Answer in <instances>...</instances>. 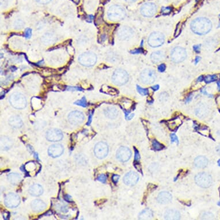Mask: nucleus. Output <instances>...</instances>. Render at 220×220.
Returning <instances> with one entry per match:
<instances>
[{
	"instance_id": "obj_1",
	"label": "nucleus",
	"mask_w": 220,
	"mask_h": 220,
	"mask_svg": "<svg viewBox=\"0 0 220 220\" xmlns=\"http://www.w3.org/2000/svg\"><path fill=\"white\" fill-rule=\"evenodd\" d=\"M212 23L205 17H199L194 20L191 24V28L194 33L198 35H205L212 29Z\"/></svg>"
},
{
	"instance_id": "obj_2",
	"label": "nucleus",
	"mask_w": 220,
	"mask_h": 220,
	"mask_svg": "<svg viewBox=\"0 0 220 220\" xmlns=\"http://www.w3.org/2000/svg\"><path fill=\"white\" fill-rule=\"evenodd\" d=\"M126 16V11L119 5H113L109 8L107 12L108 19L112 21H118L124 19Z\"/></svg>"
},
{
	"instance_id": "obj_3",
	"label": "nucleus",
	"mask_w": 220,
	"mask_h": 220,
	"mask_svg": "<svg viewBox=\"0 0 220 220\" xmlns=\"http://www.w3.org/2000/svg\"><path fill=\"white\" fill-rule=\"evenodd\" d=\"M9 102L12 107L16 109H23L27 105V100L26 97L20 93H14L9 98Z\"/></svg>"
},
{
	"instance_id": "obj_4",
	"label": "nucleus",
	"mask_w": 220,
	"mask_h": 220,
	"mask_svg": "<svg viewBox=\"0 0 220 220\" xmlns=\"http://www.w3.org/2000/svg\"><path fill=\"white\" fill-rule=\"evenodd\" d=\"M78 61L82 65L87 67L92 66L96 63V55L93 52H85L80 55Z\"/></svg>"
},
{
	"instance_id": "obj_5",
	"label": "nucleus",
	"mask_w": 220,
	"mask_h": 220,
	"mask_svg": "<svg viewBox=\"0 0 220 220\" xmlns=\"http://www.w3.org/2000/svg\"><path fill=\"white\" fill-rule=\"evenodd\" d=\"M129 80L128 73L122 69H117L114 72L112 75V82L118 86L125 84Z\"/></svg>"
},
{
	"instance_id": "obj_6",
	"label": "nucleus",
	"mask_w": 220,
	"mask_h": 220,
	"mask_svg": "<svg viewBox=\"0 0 220 220\" xmlns=\"http://www.w3.org/2000/svg\"><path fill=\"white\" fill-rule=\"evenodd\" d=\"M195 181L198 185L203 188H208L212 185V179L210 175L202 172L198 174L195 178Z\"/></svg>"
},
{
	"instance_id": "obj_7",
	"label": "nucleus",
	"mask_w": 220,
	"mask_h": 220,
	"mask_svg": "<svg viewBox=\"0 0 220 220\" xmlns=\"http://www.w3.org/2000/svg\"><path fill=\"white\" fill-rule=\"evenodd\" d=\"M165 41V37L160 32H153L151 34L148 39V44L152 47H157L161 46Z\"/></svg>"
},
{
	"instance_id": "obj_8",
	"label": "nucleus",
	"mask_w": 220,
	"mask_h": 220,
	"mask_svg": "<svg viewBox=\"0 0 220 220\" xmlns=\"http://www.w3.org/2000/svg\"><path fill=\"white\" fill-rule=\"evenodd\" d=\"M95 155L97 158L102 159L108 155V147L107 144L104 142H100L97 143L94 149Z\"/></svg>"
},
{
	"instance_id": "obj_9",
	"label": "nucleus",
	"mask_w": 220,
	"mask_h": 220,
	"mask_svg": "<svg viewBox=\"0 0 220 220\" xmlns=\"http://www.w3.org/2000/svg\"><path fill=\"white\" fill-rule=\"evenodd\" d=\"M5 205L9 208H15L19 205L20 198L15 193H9L5 198Z\"/></svg>"
},
{
	"instance_id": "obj_10",
	"label": "nucleus",
	"mask_w": 220,
	"mask_h": 220,
	"mask_svg": "<svg viewBox=\"0 0 220 220\" xmlns=\"http://www.w3.org/2000/svg\"><path fill=\"white\" fill-rule=\"evenodd\" d=\"M156 78V74L154 70L146 69L141 74V80L144 84H151L153 83Z\"/></svg>"
},
{
	"instance_id": "obj_11",
	"label": "nucleus",
	"mask_w": 220,
	"mask_h": 220,
	"mask_svg": "<svg viewBox=\"0 0 220 220\" xmlns=\"http://www.w3.org/2000/svg\"><path fill=\"white\" fill-rule=\"evenodd\" d=\"M186 57L187 53L185 49L180 47H175L171 53L172 60L176 63L182 62L185 59Z\"/></svg>"
},
{
	"instance_id": "obj_12",
	"label": "nucleus",
	"mask_w": 220,
	"mask_h": 220,
	"mask_svg": "<svg viewBox=\"0 0 220 220\" xmlns=\"http://www.w3.org/2000/svg\"><path fill=\"white\" fill-rule=\"evenodd\" d=\"M85 119L84 114L79 111H74L71 112L68 115V120L70 124L73 125L77 126L83 123Z\"/></svg>"
},
{
	"instance_id": "obj_13",
	"label": "nucleus",
	"mask_w": 220,
	"mask_h": 220,
	"mask_svg": "<svg viewBox=\"0 0 220 220\" xmlns=\"http://www.w3.org/2000/svg\"><path fill=\"white\" fill-rule=\"evenodd\" d=\"M157 11L156 5L152 2H147L143 4L141 8V13L145 17H152L155 15Z\"/></svg>"
},
{
	"instance_id": "obj_14",
	"label": "nucleus",
	"mask_w": 220,
	"mask_h": 220,
	"mask_svg": "<svg viewBox=\"0 0 220 220\" xmlns=\"http://www.w3.org/2000/svg\"><path fill=\"white\" fill-rule=\"evenodd\" d=\"M46 139L51 142H57L61 141L63 138V133L59 129H52L47 131Z\"/></svg>"
},
{
	"instance_id": "obj_15",
	"label": "nucleus",
	"mask_w": 220,
	"mask_h": 220,
	"mask_svg": "<svg viewBox=\"0 0 220 220\" xmlns=\"http://www.w3.org/2000/svg\"><path fill=\"white\" fill-rule=\"evenodd\" d=\"M131 156V151L127 147H120L116 153V157L122 162H126L130 158Z\"/></svg>"
},
{
	"instance_id": "obj_16",
	"label": "nucleus",
	"mask_w": 220,
	"mask_h": 220,
	"mask_svg": "<svg viewBox=\"0 0 220 220\" xmlns=\"http://www.w3.org/2000/svg\"><path fill=\"white\" fill-rule=\"evenodd\" d=\"M64 151L63 147L61 144H53L49 147L48 149L49 155L53 157L56 158L62 155Z\"/></svg>"
},
{
	"instance_id": "obj_17",
	"label": "nucleus",
	"mask_w": 220,
	"mask_h": 220,
	"mask_svg": "<svg viewBox=\"0 0 220 220\" xmlns=\"http://www.w3.org/2000/svg\"><path fill=\"white\" fill-rule=\"evenodd\" d=\"M139 179L138 175L134 172H130L126 174L124 178V183L128 185H134L137 183Z\"/></svg>"
},
{
	"instance_id": "obj_18",
	"label": "nucleus",
	"mask_w": 220,
	"mask_h": 220,
	"mask_svg": "<svg viewBox=\"0 0 220 220\" xmlns=\"http://www.w3.org/2000/svg\"><path fill=\"white\" fill-rule=\"evenodd\" d=\"M133 34V30L128 27H122L118 32V36L121 40L129 39Z\"/></svg>"
},
{
	"instance_id": "obj_19",
	"label": "nucleus",
	"mask_w": 220,
	"mask_h": 220,
	"mask_svg": "<svg viewBox=\"0 0 220 220\" xmlns=\"http://www.w3.org/2000/svg\"><path fill=\"white\" fill-rule=\"evenodd\" d=\"M157 200L160 204H167L172 200V195L167 191H162L158 194Z\"/></svg>"
},
{
	"instance_id": "obj_20",
	"label": "nucleus",
	"mask_w": 220,
	"mask_h": 220,
	"mask_svg": "<svg viewBox=\"0 0 220 220\" xmlns=\"http://www.w3.org/2000/svg\"><path fill=\"white\" fill-rule=\"evenodd\" d=\"M31 205V208L35 212H42L46 207L45 203L40 199H36L32 201Z\"/></svg>"
},
{
	"instance_id": "obj_21",
	"label": "nucleus",
	"mask_w": 220,
	"mask_h": 220,
	"mask_svg": "<svg viewBox=\"0 0 220 220\" xmlns=\"http://www.w3.org/2000/svg\"><path fill=\"white\" fill-rule=\"evenodd\" d=\"M180 218V213L176 210H167L164 213V218L166 220H179Z\"/></svg>"
},
{
	"instance_id": "obj_22",
	"label": "nucleus",
	"mask_w": 220,
	"mask_h": 220,
	"mask_svg": "<svg viewBox=\"0 0 220 220\" xmlns=\"http://www.w3.org/2000/svg\"><path fill=\"white\" fill-rule=\"evenodd\" d=\"M166 57V54L162 51H158L153 53L151 54L152 61L154 63H158L164 60Z\"/></svg>"
},
{
	"instance_id": "obj_23",
	"label": "nucleus",
	"mask_w": 220,
	"mask_h": 220,
	"mask_svg": "<svg viewBox=\"0 0 220 220\" xmlns=\"http://www.w3.org/2000/svg\"><path fill=\"white\" fill-rule=\"evenodd\" d=\"M43 192L42 187L39 185H31L29 189V193L34 197H38L42 195Z\"/></svg>"
},
{
	"instance_id": "obj_24",
	"label": "nucleus",
	"mask_w": 220,
	"mask_h": 220,
	"mask_svg": "<svg viewBox=\"0 0 220 220\" xmlns=\"http://www.w3.org/2000/svg\"><path fill=\"white\" fill-rule=\"evenodd\" d=\"M105 115L110 119H115L118 116V111L115 107H108L105 108L104 110Z\"/></svg>"
},
{
	"instance_id": "obj_25",
	"label": "nucleus",
	"mask_w": 220,
	"mask_h": 220,
	"mask_svg": "<svg viewBox=\"0 0 220 220\" xmlns=\"http://www.w3.org/2000/svg\"><path fill=\"white\" fill-rule=\"evenodd\" d=\"M13 145L12 140L7 137H2L1 138V147L3 151H7Z\"/></svg>"
},
{
	"instance_id": "obj_26",
	"label": "nucleus",
	"mask_w": 220,
	"mask_h": 220,
	"mask_svg": "<svg viewBox=\"0 0 220 220\" xmlns=\"http://www.w3.org/2000/svg\"><path fill=\"white\" fill-rule=\"evenodd\" d=\"M9 124L11 126L15 128H21L23 124L20 117L17 115L12 116L9 120Z\"/></svg>"
},
{
	"instance_id": "obj_27",
	"label": "nucleus",
	"mask_w": 220,
	"mask_h": 220,
	"mask_svg": "<svg viewBox=\"0 0 220 220\" xmlns=\"http://www.w3.org/2000/svg\"><path fill=\"white\" fill-rule=\"evenodd\" d=\"M208 164V159L204 156H198L194 160L195 166L200 168H203L207 166Z\"/></svg>"
},
{
	"instance_id": "obj_28",
	"label": "nucleus",
	"mask_w": 220,
	"mask_h": 220,
	"mask_svg": "<svg viewBox=\"0 0 220 220\" xmlns=\"http://www.w3.org/2000/svg\"><path fill=\"white\" fill-rule=\"evenodd\" d=\"M8 179L11 184L13 185H17L21 180V176L19 174L11 173L8 175Z\"/></svg>"
},
{
	"instance_id": "obj_29",
	"label": "nucleus",
	"mask_w": 220,
	"mask_h": 220,
	"mask_svg": "<svg viewBox=\"0 0 220 220\" xmlns=\"http://www.w3.org/2000/svg\"><path fill=\"white\" fill-rule=\"evenodd\" d=\"M152 217H153V212L149 208L143 210L139 215V218L141 220H149L152 218Z\"/></svg>"
},
{
	"instance_id": "obj_30",
	"label": "nucleus",
	"mask_w": 220,
	"mask_h": 220,
	"mask_svg": "<svg viewBox=\"0 0 220 220\" xmlns=\"http://www.w3.org/2000/svg\"><path fill=\"white\" fill-rule=\"evenodd\" d=\"M55 37L54 35L50 33H47L42 37V42L43 43L46 44H49L52 43L54 42L55 41Z\"/></svg>"
},
{
	"instance_id": "obj_31",
	"label": "nucleus",
	"mask_w": 220,
	"mask_h": 220,
	"mask_svg": "<svg viewBox=\"0 0 220 220\" xmlns=\"http://www.w3.org/2000/svg\"><path fill=\"white\" fill-rule=\"evenodd\" d=\"M179 122H180L179 119L171 120V121L169 122V123L168 124V126L171 130H175V129L178 128V126L180 125V124H181V122L179 123Z\"/></svg>"
},
{
	"instance_id": "obj_32",
	"label": "nucleus",
	"mask_w": 220,
	"mask_h": 220,
	"mask_svg": "<svg viewBox=\"0 0 220 220\" xmlns=\"http://www.w3.org/2000/svg\"><path fill=\"white\" fill-rule=\"evenodd\" d=\"M74 104L77 105H80V106L83 107H86L87 106V102L86 98H85V97H83L80 100L76 101L74 103Z\"/></svg>"
},
{
	"instance_id": "obj_33",
	"label": "nucleus",
	"mask_w": 220,
	"mask_h": 220,
	"mask_svg": "<svg viewBox=\"0 0 220 220\" xmlns=\"http://www.w3.org/2000/svg\"><path fill=\"white\" fill-rule=\"evenodd\" d=\"M152 146L153 147V148L156 151H160L161 149H162L163 148V145H161L160 143L157 142L156 140H153L152 142Z\"/></svg>"
},
{
	"instance_id": "obj_34",
	"label": "nucleus",
	"mask_w": 220,
	"mask_h": 220,
	"mask_svg": "<svg viewBox=\"0 0 220 220\" xmlns=\"http://www.w3.org/2000/svg\"><path fill=\"white\" fill-rule=\"evenodd\" d=\"M217 79V76L216 75H208L205 78V82L208 84L216 81Z\"/></svg>"
},
{
	"instance_id": "obj_35",
	"label": "nucleus",
	"mask_w": 220,
	"mask_h": 220,
	"mask_svg": "<svg viewBox=\"0 0 220 220\" xmlns=\"http://www.w3.org/2000/svg\"><path fill=\"white\" fill-rule=\"evenodd\" d=\"M137 91L138 92L139 94H141L142 95H147L148 93H149L148 89L143 88L141 87H139V85L137 86Z\"/></svg>"
},
{
	"instance_id": "obj_36",
	"label": "nucleus",
	"mask_w": 220,
	"mask_h": 220,
	"mask_svg": "<svg viewBox=\"0 0 220 220\" xmlns=\"http://www.w3.org/2000/svg\"><path fill=\"white\" fill-rule=\"evenodd\" d=\"M97 180H99V181H101V183H105L106 182V180H107V176L105 175H104V174H101V175H100L97 178Z\"/></svg>"
},
{
	"instance_id": "obj_37",
	"label": "nucleus",
	"mask_w": 220,
	"mask_h": 220,
	"mask_svg": "<svg viewBox=\"0 0 220 220\" xmlns=\"http://www.w3.org/2000/svg\"><path fill=\"white\" fill-rule=\"evenodd\" d=\"M32 35V30L31 28H27V30L25 31V34L24 36L26 38H30Z\"/></svg>"
},
{
	"instance_id": "obj_38",
	"label": "nucleus",
	"mask_w": 220,
	"mask_h": 220,
	"mask_svg": "<svg viewBox=\"0 0 220 220\" xmlns=\"http://www.w3.org/2000/svg\"><path fill=\"white\" fill-rule=\"evenodd\" d=\"M171 139L172 143H179V140H178V137L175 135V134H172L171 135Z\"/></svg>"
},
{
	"instance_id": "obj_39",
	"label": "nucleus",
	"mask_w": 220,
	"mask_h": 220,
	"mask_svg": "<svg viewBox=\"0 0 220 220\" xmlns=\"http://www.w3.org/2000/svg\"><path fill=\"white\" fill-rule=\"evenodd\" d=\"M171 8L170 7H166V8H163L162 9V12L165 14H168L171 12Z\"/></svg>"
},
{
	"instance_id": "obj_40",
	"label": "nucleus",
	"mask_w": 220,
	"mask_h": 220,
	"mask_svg": "<svg viewBox=\"0 0 220 220\" xmlns=\"http://www.w3.org/2000/svg\"><path fill=\"white\" fill-rule=\"evenodd\" d=\"M166 66L165 64L162 63V64H161L160 65L158 66V71H159V72H164V71L166 70Z\"/></svg>"
},
{
	"instance_id": "obj_41",
	"label": "nucleus",
	"mask_w": 220,
	"mask_h": 220,
	"mask_svg": "<svg viewBox=\"0 0 220 220\" xmlns=\"http://www.w3.org/2000/svg\"><path fill=\"white\" fill-rule=\"evenodd\" d=\"M181 26H180V24H178V27H177V28H176V32H175V36H178V35H179V34L181 32Z\"/></svg>"
},
{
	"instance_id": "obj_42",
	"label": "nucleus",
	"mask_w": 220,
	"mask_h": 220,
	"mask_svg": "<svg viewBox=\"0 0 220 220\" xmlns=\"http://www.w3.org/2000/svg\"><path fill=\"white\" fill-rule=\"evenodd\" d=\"M119 176H118V175H114L112 176V180L114 183H116L118 181V180H119Z\"/></svg>"
},
{
	"instance_id": "obj_43",
	"label": "nucleus",
	"mask_w": 220,
	"mask_h": 220,
	"mask_svg": "<svg viewBox=\"0 0 220 220\" xmlns=\"http://www.w3.org/2000/svg\"><path fill=\"white\" fill-rule=\"evenodd\" d=\"M51 0H36L37 2H38L40 4H46L49 3Z\"/></svg>"
},
{
	"instance_id": "obj_44",
	"label": "nucleus",
	"mask_w": 220,
	"mask_h": 220,
	"mask_svg": "<svg viewBox=\"0 0 220 220\" xmlns=\"http://www.w3.org/2000/svg\"><path fill=\"white\" fill-rule=\"evenodd\" d=\"M135 161H138L140 158V156L139 155V153L138 151L135 149Z\"/></svg>"
},
{
	"instance_id": "obj_45",
	"label": "nucleus",
	"mask_w": 220,
	"mask_h": 220,
	"mask_svg": "<svg viewBox=\"0 0 220 220\" xmlns=\"http://www.w3.org/2000/svg\"><path fill=\"white\" fill-rule=\"evenodd\" d=\"M68 90L69 91H74V90H77V91H83V89H81L80 87H68Z\"/></svg>"
},
{
	"instance_id": "obj_46",
	"label": "nucleus",
	"mask_w": 220,
	"mask_h": 220,
	"mask_svg": "<svg viewBox=\"0 0 220 220\" xmlns=\"http://www.w3.org/2000/svg\"><path fill=\"white\" fill-rule=\"evenodd\" d=\"M65 199L67 202H69L73 201L72 199V197H71V196H70L69 195H66L65 196Z\"/></svg>"
},
{
	"instance_id": "obj_47",
	"label": "nucleus",
	"mask_w": 220,
	"mask_h": 220,
	"mask_svg": "<svg viewBox=\"0 0 220 220\" xmlns=\"http://www.w3.org/2000/svg\"><path fill=\"white\" fill-rule=\"evenodd\" d=\"M200 48H201L200 45H195L194 46V50L195 51V52L199 53V50H200Z\"/></svg>"
},
{
	"instance_id": "obj_48",
	"label": "nucleus",
	"mask_w": 220,
	"mask_h": 220,
	"mask_svg": "<svg viewBox=\"0 0 220 220\" xmlns=\"http://www.w3.org/2000/svg\"><path fill=\"white\" fill-rule=\"evenodd\" d=\"M141 52H142L141 49H137V50H135L131 51V53L133 54H139V53H141Z\"/></svg>"
},
{
	"instance_id": "obj_49",
	"label": "nucleus",
	"mask_w": 220,
	"mask_h": 220,
	"mask_svg": "<svg viewBox=\"0 0 220 220\" xmlns=\"http://www.w3.org/2000/svg\"><path fill=\"white\" fill-rule=\"evenodd\" d=\"M152 88L153 89L154 91H157V90H158V89H159V85H155V86L152 87Z\"/></svg>"
},
{
	"instance_id": "obj_50",
	"label": "nucleus",
	"mask_w": 220,
	"mask_h": 220,
	"mask_svg": "<svg viewBox=\"0 0 220 220\" xmlns=\"http://www.w3.org/2000/svg\"><path fill=\"white\" fill-rule=\"evenodd\" d=\"M91 122H92V115H90V116H89L88 122L87 123V125H90V124H91Z\"/></svg>"
},
{
	"instance_id": "obj_51",
	"label": "nucleus",
	"mask_w": 220,
	"mask_h": 220,
	"mask_svg": "<svg viewBox=\"0 0 220 220\" xmlns=\"http://www.w3.org/2000/svg\"><path fill=\"white\" fill-rule=\"evenodd\" d=\"M200 59H201V58H200L199 57H197L196 59H195V64H197V63L200 61Z\"/></svg>"
},
{
	"instance_id": "obj_52",
	"label": "nucleus",
	"mask_w": 220,
	"mask_h": 220,
	"mask_svg": "<svg viewBox=\"0 0 220 220\" xmlns=\"http://www.w3.org/2000/svg\"><path fill=\"white\" fill-rule=\"evenodd\" d=\"M216 151L220 155V145L217 147Z\"/></svg>"
},
{
	"instance_id": "obj_53",
	"label": "nucleus",
	"mask_w": 220,
	"mask_h": 220,
	"mask_svg": "<svg viewBox=\"0 0 220 220\" xmlns=\"http://www.w3.org/2000/svg\"><path fill=\"white\" fill-rule=\"evenodd\" d=\"M133 116H134V114H131V115H130V116H129L128 118V119L129 120H130L133 118Z\"/></svg>"
},
{
	"instance_id": "obj_54",
	"label": "nucleus",
	"mask_w": 220,
	"mask_h": 220,
	"mask_svg": "<svg viewBox=\"0 0 220 220\" xmlns=\"http://www.w3.org/2000/svg\"><path fill=\"white\" fill-rule=\"evenodd\" d=\"M34 155H35V158H36V159H37L38 160H39V158H38V153H35Z\"/></svg>"
},
{
	"instance_id": "obj_55",
	"label": "nucleus",
	"mask_w": 220,
	"mask_h": 220,
	"mask_svg": "<svg viewBox=\"0 0 220 220\" xmlns=\"http://www.w3.org/2000/svg\"><path fill=\"white\" fill-rule=\"evenodd\" d=\"M203 80V76H201L200 77H199V79L198 80V81H201Z\"/></svg>"
},
{
	"instance_id": "obj_56",
	"label": "nucleus",
	"mask_w": 220,
	"mask_h": 220,
	"mask_svg": "<svg viewBox=\"0 0 220 220\" xmlns=\"http://www.w3.org/2000/svg\"><path fill=\"white\" fill-rule=\"evenodd\" d=\"M125 1L127 2H134L136 0H125Z\"/></svg>"
},
{
	"instance_id": "obj_57",
	"label": "nucleus",
	"mask_w": 220,
	"mask_h": 220,
	"mask_svg": "<svg viewBox=\"0 0 220 220\" xmlns=\"http://www.w3.org/2000/svg\"><path fill=\"white\" fill-rule=\"evenodd\" d=\"M217 84H218V88H219V89L220 90V82L219 81V82H218V83H217Z\"/></svg>"
},
{
	"instance_id": "obj_58",
	"label": "nucleus",
	"mask_w": 220,
	"mask_h": 220,
	"mask_svg": "<svg viewBox=\"0 0 220 220\" xmlns=\"http://www.w3.org/2000/svg\"><path fill=\"white\" fill-rule=\"evenodd\" d=\"M218 166H220V160H219L218 161Z\"/></svg>"
},
{
	"instance_id": "obj_59",
	"label": "nucleus",
	"mask_w": 220,
	"mask_h": 220,
	"mask_svg": "<svg viewBox=\"0 0 220 220\" xmlns=\"http://www.w3.org/2000/svg\"><path fill=\"white\" fill-rule=\"evenodd\" d=\"M218 205H220V202H219V203H218Z\"/></svg>"
},
{
	"instance_id": "obj_60",
	"label": "nucleus",
	"mask_w": 220,
	"mask_h": 220,
	"mask_svg": "<svg viewBox=\"0 0 220 220\" xmlns=\"http://www.w3.org/2000/svg\"></svg>"
},
{
	"instance_id": "obj_61",
	"label": "nucleus",
	"mask_w": 220,
	"mask_h": 220,
	"mask_svg": "<svg viewBox=\"0 0 220 220\" xmlns=\"http://www.w3.org/2000/svg\"></svg>"
}]
</instances>
